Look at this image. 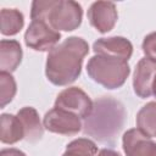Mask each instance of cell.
Segmentation results:
<instances>
[{"instance_id":"1","label":"cell","mask_w":156,"mask_h":156,"mask_svg":"<svg viewBox=\"0 0 156 156\" xmlns=\"http://www.w3.org/2000/svg\"><path fill=\"white\" fill-rule=\"evenodd\" d=\"M89 52L88 43L80 37H69L49 51L45 63L46 78L58 87L73 83L82 72L83 60Z\"/></svg>"},{"instance_id":"2","label":"cell","mask_w":156,"mask_h":156,"mask_svg":"<svg viewBox=\"0 0 156 156\" xmlns=\"http://www.w3.org/2000/svg\"><path fill=\"white\" fill-rule=\"evenodd\" d=\"M126 110L122 102L111 98L102 96L94 101L93 110L84 118V134L104 144H113L126 121Z\"/></svg>"},{"instance_id":"3","label":"cell","mask_w":156,"mask_h":156,"mask_svg":"<svg viewBox=\"0 0 156 156\" xmlns=\"http://www.w3.org/2000/svg\"><path fill=\"white\" fill-rule=\"evenodd\" d=\"M83 9L73 0H35L32 2L30 18L46 22L55 30L71 32L82 23Z\"/></svg>"},{"instance_id":"4","label":"cell","mask_w":156,"mask_h":156,"mask_svg":"<svg viewBox=\"0 0 156 156\" xmlns=\"http://www.w3.org/2000/svg\"><path fill=\"white\" fill-rule=\"evenodd\" d=\"M87 72L94 82L112 90L124 84L130 73V67L128 61L95 54L87 63Z\"/></svg>"},{"instance_id":"5","label":"cell","mask_w":156,"mask_h":156,"mask_svg":"<svg viewBox=\"0 0 156 156\" xmlns=\"http://www.w3.org/2000/svg\"><path fill=\"white\" fill-rule=\"evenodd\" d=\"M61 38L60 32L51 28L46 22L32 20L24 33V43L28 48L35 51L52 50Z\"/></svg>"},{"instance_id":"6","label":"cell","mask_w":156,"mask_h":156,"mask_svg":"<svg viewBox=\"0 0 156 156\" xmlns=\"http://www.w3.org/2000/svg\"><path fill=\"white\" fill-rule=\"evenodd\" d=\"M43 126L46 130L61 135H74L80 132L83 127L79 116L57 107H54L45 113Z\"/></svg>"},{"instance_id":"7","label":"cell","mask_w":156,"mask_h":156,"mask_svg":"<svg viewBox=\"0 0 156 156\" xmlns=\"http://www.w3.org/2000/svg\"><path fill=\"white\" fill-rule=\"evenodd\" d=\"M93 104L94 102L84 90L78 87H71L57 95L54 107L69 111L80 118H87L93 110Z\"/></svg>"},{"instance_id":"8","label":"cell","mask_w":156,"mask_h":156,"mask_svg":"<svg viewBox=\"0 0 156 156\" xmlns=\"http://www.w3.org/2000/svg\"><path fill=\"white\" fill-rule=\"evenodd\" d=\"M88 20L90 24L100 33L110 32L118 18L116 5L111 1H95L88 10Z\"/></svg>"},{"instance_id":"9","label":"cell","mask_w":156,"mask_h":156,"mask_svg":"<svg viewBox=\"0 0 156 156\" xmlns=\"http://www.w3.org/2000/svg\"><path fill=\"white\" fill-rule=\"evenodd\" d=\"M122 146L127 156H156V141L138 128L128 129L123 134Z\"/></svg>"},{"instance_id":"10","label":"cell","mask_w":156,"mask_h":156,"mask_svg":"<svg viewBox=\"0 0 156 156\" xmlns=\"http://www.w3.org/2000/svg\"><path fill=\"white\" fill-rule=\"evenodd\" d=\"M156 77V62L147 57L141 58L134 69L133 89L140 99H146L152 95V83Z\"/></svg>"},{"instance_id":"11","label":"cell","mask_w":156,"mask_h":156,"mask_svg":"<svg viewBox=\"0 0 156 156\" xmlns=\"http://www.w3.org/2000/svg\"><path fill=\"white\" fill-rule=\"evenodd\" d=\"M93 50L96 55H106L128 61L133 54L132 43L123 37L100 38L93 44Z\"/></svg>"},{"instance_id":"12","label":"cell","mask_w":156,"mask_h":156,"mask_svg":"<svg viewBox=\"0 0 156 156\" xmlns=\"http://www.w3.org/2000/svg\"><path fill=\"white\" fill-rule=\"evenodd\" d=\"M20 121L23 124L24 128V139L29 143H35L41 139L43 133H44V126H41L39 115L34 107L26 106L22 107L17 115H16Z\"/></svg>"},{"instance_id":"13","label":"cell","mask_w":156,"mask_h":156,"mask_svg":"<svg viewBox=\"0 0 156 156\" xmlns=\"http://www.w3.org/2000/svg\"><path fill=\"white\" fill-rule=\"evenodd\" d=\"M22 48L17 40L2 39L0 43V69L11 73L16 71L22 61Z\"/></svg>"},{"instance_id":"14","label":"cell","mask_w":156,"mask_h":156,"mask_svg":"<svg viewBox=\"0 0 156 156\" xmlns=\"http://www.w3.org/2000/svg\"><path fill=\"white\" fill-rule=\"evenodd\" d=\"M0 140L4 144H15L24 139V128L17 116L2 113L0 117Z\"/></svg>"},{"instance_id":"15","label":"cell","mask_w":156,"mask_h":156,"mask_svg":"<svg viewBox=\"0 0 156 156\" xmlns=\"http://www.w3.org/2000/svg\"><path fill=\"white\" fill-rule=\"evenodd\" d=\"M138 129L150 138H156V101L144 105L136 113Z\"/></svg>"},{"instance_id":"16","label":"cell","mask_w":156,"mask_h":156,"mask_svg":"<svg viewBox=\"0 0 156 156\" xmlns=\"http://www.w3.org/2000/svg\"><path fill=\"white\" fill-rule=\"evenodd\" d=\"M1 34L15 35L24 24L23 13L16 9H2L1 10Z\"/></svg>"},{"instance_id":"17","label":"cell","mask_w":156,"mask_h":156,"mask_svg":"<svg viewBox=\"0 0 156 156\" xmlns=\"http://www.w3.org/2000/svg\"><path fill=\"white\" fill-rule=\"evenodd\" d=\"M98 146L88 138H78L72 140L67 146L62 156H96Z\"/></svg>"},{"instance_id":"18","label":"cell","mask_w":156,"mask_h":156,"mask_svg":"<svg viewBox=\"0 0 156 156\" xmlns=\"http://www.w3.org/2000/svg\"><path fill=\"white\" fill-rule=\"evenodd\" d=\"M0 94H1V108L12 101L16 94V82L11 73H0Z\"/></svg>"},{"instance_id":"19","label":"cell","mask_w":156,"mask_h":156,"mask_svg":"<svg viewBox=\"0 0 156 156\" xmlns=\"http://www.w3.org/2000/svg\"><path fill=\"white\" fill-rule=\"evenodd\" d=\"M141 49L149 60L156 62V32H152L144 38Z\"/></svg>"},{"instance_id":"20","label":"cell","mask_w":156,"mask_h":156,"mask_svg":"<svg viewBox=\"0 0 156 156\" xmlns=\"http://www.w3.org/2000/svg\"><path fill=\"white\" fill-rule=\"evenodd\" d=\"M0 156H26V154L18 149L10 147V149H2Z\"/></svg>"},{"instance_id":"21","label":"cell","mask_w":156,"mask_h":156,"mask_svg":"<svg viewBox=\"0 0 156 156\" xmlns=\"http://www.w3.org/2000/svg\"><path fill=\"white\" fill-rule=\"evenodd\" d=\"M96 156H121L117 151L112 150V149H101Z\"/></svg>"},{"instance_id":"22","label":"cell","mask_w":156,"mask_h":156,"mask_svg":"<svg viewBox=\"0 0 156 156\" xmlns=\"http://www.w3.org/2000/svg\"><path fill=\"white\" fill-rule=\"evenodd\" d=\"M152 95L156 98V77H155L154 83H152Z\"/></svg>"}]
</instances>
